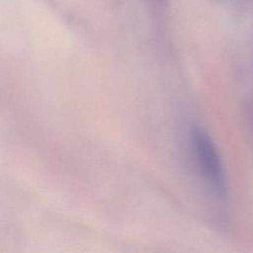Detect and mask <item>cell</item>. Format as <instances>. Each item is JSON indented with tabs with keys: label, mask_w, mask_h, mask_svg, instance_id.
Listing matches in <instances>:
<instances>
[{
	"label": "cell",
	"mask_w": 253,
	"mask_h": 253,
	"mask_svg": "<svg viewBox=\"0 0 253 253\" xmlns=\"http://www.w3.org/2000/svg\"><path fill=\"white\" fill-rule=\"evenodd\" d=\"M192 143L201 173L210 187L219 196L226 192V180L218 152L211 137L202 129L192 134Z\"/></svg>",
	"instance_id": "obj_1"
}]
</instances>
